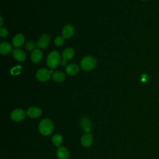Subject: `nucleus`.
<instances>
[{
	"label": "nucleus",
	"instance_id": "1",
	"mask_svg": "<svg viewBox=\"0 0 159 159\" xmlns=\"http://www.w3.org/2000/svg\"><path fill=\"white\" fill-rule=\"evenodd\" d=\"M54 130V125L53 122L48 119H42L39 125V130L43 135H49Z\"/></svg>",
	"mask_w": 159,
	"mask_h": 159
},
{
	"label": "nucleus",
	"instance_id": "2",
	"mask_svg": "<svg viewBox=\"0 0 159 159\" xmlns=\"http://www.w3.org/2000/svg\"><path fill=\"white\" fill-rule=\"evenodd\" d=\"M60 55L58 51H52L47 58V64L50 68H55L60 63Z\"/></svg>",
	"mask_w": 159,
	"mask_h": 159
},
{
	"label": "nucleus",
	"instance_id": "3",
	"mask_svg": "<svg viewBox=\"0 0 159 159\" xmlns=\"http://www.w3.org/2000/svg\"><path fill=\"white\" fill-rule=\"evenodd\" d=\"M96 65L97 60L93 56H86L81 61V67L85 71H89L94 69Z\"/></svg>",
	"mask_w": 159,
	"mask_h": 159
},
{
	"label": "nucleus",
	"instance_id": "4",
	"mask_svg": "<svg viewBox=\"0 0 159 159\" xmlns=\"http://www.w3.org/2000/svg\"><path fill=\"white\" fill-rule=\"evenodd\" d=\"M52 73V70H48L46 68H40L37 71L35 76L39 81L45 82L50 79Z\"/></svg>",
	"mask_w": 159,
	"mask_h": 159
},
{
	"label": "nucleus",
	"instance_id": "5",
	"mask_svg": "<svg viewBox=\"0 0 159 159\" xmlns=\"http://www.w3.org/2000/svg\"><path fill=\"white\" fill-rule=\"evenodd\" d=\"M75 55V50L73 48H67L65 49L62 53L63 60L60 62L62 66H66L67 64V60H71Z\"/></svg>",
	"mask_w": 159,
	"mask_h": 159
},
{
	"label": "nucleus",
	"instance_id": "6",
	"mask_svg": "<svg viewBox=\"0 0 159 159\" xmlns=\"http://www.w3.org/2000/svg\"><path fill=\"white\" fill-rule=\"evenodd\" d=\"M25 112L22 109H16L14 110L11 114V118L15 122H19L22 120L25 117Z\"/></svg>",
	"mask_w": 159,
	"mask_h": 159
},
{
	"label": "nucleus",
	"instance_id": "7",
	"mask_svg": "<svg viewBox=\"0 0 159 159\" xmlns=\"http://www.w3.org/2000/svg\"><path fill=\"white\" fill-rule=\"evenodd\" d=\"M50 41V39L49 35L47 34H43L38 39L37 46L40 48H45L48 46Z\"/></svg>",
	"mask_w": 159,
	"mask_h": 159
},
{
	"label": "nucleus",
	"instance_id": "8",
	"mask_svg": "<svg viewBox=\"0 0 159 159\" xmlns=\"http://www.w3.org/2000/svg\"><path fill=\"white\" fill-rule=\"evenodd\" d=\"M75 34V29L72 25L67 24L62 29V36L65 39H70Z\"/></svg>",
	"mask_w": 159,
	"mask_h": 159
},
{
	"label": "nucleus",
	"instance_id": "9",
	"mask_svg": "<svg viewBox=\"0 0 159 159\" xmlns=\"http://www.w3.org/2000/svg\"><path fill=\"white\" fill-rule=\"evenodd\" d=\"M93 137L89 133H84L81 139V143L84 147H89L93 144Z\"/></svg>",
	"mask_w": 159,
	"mask_h": 159
},
{
	"label": "nucleus",
	"instance_id": "10",
	"mask_svg": "<svg viewBox=\"0 0 159 159\" xmlns=\"http://www.w3.org/2000/svg\"><path fill=\"white\" fill-rule=\"evenodd\" d=\"M42 109L38 107H30L27 111V114L30 118H37L42 114Z\"/></svg>",
	"mask_w": 159,
	"mask_h": 159
},
{
	"label": "nucleus",
	"instance_id": "11",
	"mask_svg": "<svg viewBox=\"0 0 159 159\" xmlns=\"http://www.w3.org/2000/svg\"><path fill=\"white\" fill-rule=\"evenodd\" d=\"M25 37L22 34H16L12 39V45L15 47H20L25 43Z\"/></svg>",
	"mask_w": 159,
	"mask_h": 159
},
{
	"label": "nucleus",
	"instance_id": "12",
	"mask_svg": "<svg viewBox=\"0 0 159 159\" xmlns=\"http://www.w3.org/2000/svg\"><path fill=\"white\" fill-rule=\"evenodd\" d=\"M12 55L14 59L18 61H24L26 59L25 53L19 48H15L12 52Z\"/></svg>",
	"mask_w": 159,
	"mask_h": 159
},
{
	"label": "nucleus",
	"instance_id": "13",
	"mask_svg": "<svg viewBox=\"0 0 159 159\" xmlns=\"http://www.w3.org/2000/svg\"><path fill=\"white\" fill-rule=\"evenodd\" d=\"M43 58V53L40 49H35L31 54V60L34 63H40Z\"/></svg>",
	"mask_w": 159,
	"mask_h": 159
},
{
	"label": "nucleus",
	"instance_id": "14",
	"mask_svg": "<svg viewBox=\"0 0 159 159\" xmlns=\"http://www.w3.org/2000/svg\"><path fill=\"white\" fill-rule=\"evenodd\" d=\"M57 156L59 159H68L70 153L65 147H59L57 150Z\"/></svg>",
	"mask_w": 159,
	"mask_h": 159
},
{
	"label": "nucleus",
	"instance_id": "15",
	"mask_svg": "<svg viewBox=\"0 0 159 159\" xmlns=\"http://www.w3.org/2000/svg\"><path fill=\"white\" fill-rule=\"evenodd\" d=\"M79 70H80V68L78 65L75 63H71L68 65L66 67L65 71L68 75L74 76L79 72Z\"/></svg>",
	"mask_w": 159,
	"mask_h": 159
},
{
	"label": "nucleus",
	"instance_id": "16",
	"mask_svg": "<svg viewBox=\"0 0 159 159\" xmlns=\"http://www.w3.org/2000/svg\"><path fill=\"white\" fill-rule=\"evenodd\" d=\"M81 126L85 133H89L92 127V123L88 118L83 117L81 120Z\"/></svg>",
	"mask_w": 159,
	"mask_h": 159
},
{
	"label": "nucleus",
	"instance_id": "17",
	"mask_svg": "<svg viewBox=\"0 0 159 159\" xmlns=\"http://www.w3.org/2000/svg\"><path fill=\"white\" fill-rule=\"evenodd\" d=\"M12 50L11 45L6 42H3L0 44V53L2 55L9 54Z\"/></svg>",
	"mask_w": 159,
	"mask_h": 159
},
{
	"label": "nucleus",
	"instance_id": "18",
	"mask_svg": "<svg viewBox=\"0 0 159 159\" xmlns=\"http://www.w3.org/2000/svg\"><path fill=\"white\" fill-rule=\"evenodd\" d=\"M53 80L57 83H61L65 79V75L61 71H57L53 73Z\"/></svg>",
	"mask_w": 159,
	"mask_h": 159
},
{
	"label": "nucleus",
	"instance_id": "19",
	"mask_svg": "<svg viewBox=\"0 0 159 159\" xmlns=\"http://www.w3.org/2000/svg\"><path fill=\"white\" fill-rule=\"evenodd\" d=\"M52 142L56 146L59 147L60 146V145L61 144L62 142H63V139L62 137L58 134H55L53 137H52Z\"/></svg>",
	"mask_w": 159,
	"mask_h": 159
},
{
	"label": "nucleus",
	"instance_id": "20",
	"mask_svg": "<svg viewBox=\"0 0 159 159\" xmlns=\"http://www.w3.org/2000/svg\"><path fill=\"white\" fill-rule=\"evenodd\" d=\"M64 40H65V38L63 36L58 35L55 38L54 43L57 46H61L63 44Z\"/></svg>",
	"mask_w": 159,
	"mask_h": 159
},
{
	"label": "nucleus",
	"instance_id": "21",
	"mask_svg": "<svg viewBox=\"0 0 159 159\" xmlns=\"http://www.w3.org/2000/svg\"><path fill=\"white\" fill-rule=\"evenodd\" d=\"M25 47L27 50H35V43L34 41L31 40V41H29L27 42L25 45Z\"/></svg>",
	"mask_w": 159,
	"mask_h": 159
},
{
	"label": "nucleus",
	"instance_id": "22",
	"mask_svg": "<svg viewBox=\"0 0 159 159\" xmlns=\"http://www.w3.org/2000/svg\"><path fill=\"white\" fill-rule=\"evenodd\" d=\"M21 70H22L21 66H15V67L12 68L11 70V72L12 75H16L19 74L21 71Z\"/></svg>",
	"mask_w": 159,
	"mask_h": 159
},
{
	"label": "nucleus",
	"instance_id": "23",
	"mask_svg": "<svg viewBox=\"0 0 159 159\" xmlns=\"http://www.w3.org/2000/svg\"><path fill=\"white\" fill-rule=\"evenodd\" d=\"M8 35V30L5 27H1L0 29V35L2 38H5Z\"/></svg>",
	"mask_w": 159,
	"mask_h": 159
},
{
	"label": "nucleus",
	"instance_id": "24",
	"mask_svg": "<svg viewBox=\"0 0 159 159\" xmlns=\"http://www.w3.org/2000/svg\"><path fill=\"white\" fill-rule=\"evenodd\" d=\"M0 19H1V23H0V26H1V27H2V17H1V16L0 17Z\"/></svg>",
	"mask_w": 159,
	"mask_h": 159
},
{
	"label": "nucleus",
	"instance_id": "25",
	"mask_svg": "<svg viewBox=\"0 0 159 159\" xmlns=\"http://www.w3.org/2000/svg\"><path fill=\"white\" fill-rule=\"evenodd\" d=\"M142 1H147V0H142Z\"/></svg>",
	"mask_w": 159,
	"mask_h": 159
}]
</instances>
